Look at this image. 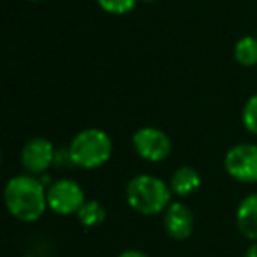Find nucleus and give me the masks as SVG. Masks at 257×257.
Masks as SVG:
<instances>
[{"instance_id":"1","label":"nucleus","mask_w":257,"mask_h":257,"mask_svg":"<svg viewBox=\"0 0 257 257\" xmlns=\"http://www.w3.org/2000/svg\"><path fill=\"white\" fill-rule=\"evenodd\" d=\"M8 213L23 224H32L48 211V187L39 176L22 173L8 180L4 187Z\"/></svg>"},{"instance_id":"2","label":"nucleus","mask_w":257,"mask_h":257,"mask_svg":"<svg viewBox=\"0 0 257 257\" xmlns=\"http://www.w3.org/2000/svg\"><path fill=\"white\" fill-rule=\"evenodd\" d=\"M125 199L131 210L143 217L162 215L173 203L169 183L155 175H136L125 187Z\"/></svg>"},{"instance_id":"3","label":"nucleus","mask_w":257,"mask_h":257,"mask_svg":"<svg viewBox=\"0 0 257 257\" xmlns=\"http://www.w3.org/2000/svg\"><path fill=\"white\" fill-rule=\"evenodd\" d=\"M69 155L74 168L92 171L102 168L113 157V140L99 127L83 128L69 143Z\"/></svg>"},{"instance_id":"4","label":"nucleus","mask_w":257,"mask_h":257,"mask_svg":"<svg viewBox=\"0 0 257 257\" xmlns=\"http://www.w3.org/2000/svg\"><path fill=\"white\" fill-rule=\"evenodd\" d=\"M133 148L141 161L159 164L171 155L173 141L166 131L154 125H145L133 134Z\"/></svg>"},{"instance_id":"5","label":"nucleus","mask_w":257,"mask_h":257,"mask_svg":"<svg viewBox=\"0 0 257 257\" xmlns=\"http://www.w3.org/2000/svg\"><path fill=\"white\" fill-rule=\"evenodd\" d=\"M86 194L83 187L72 178H58L48 185V210L60 217L78 215L85 204Z\"/></svg>"},{"instance_id":"6","label":"nucleus","mask_w":257,"mask_h":257,"mask_svg":"<svg viewBox=\"0 0 257 257\" xmlns=\"http://www.w3.org/2000/svg\"><path fill=\"white\" fill-rule=\"evenodd\" d=\"M57 161V148L48 138L36 136L25 141L20 152V164L23 171L34 176H44Z\"/></svg>"},{"instance_id":"7","label":"nucleus","mask_w":257,"mask_h":257,"mask_svg":"<svg viewBox=\"0 0 257 257\" xmlns=\"http://www.w3.org/2000/svg\"><path fill=\"white\" fill-rule=\"evenodd\" d=\"M225 173L239 183H257V143H238L224 157Z\"/></svg>"},{"instance_id":"8","label":"nucleus","mask_w":257,"mask_h":257,"mask_svg":"<svg viewBox=\"0 0 257 257\" xmlns=\"http://www.w3.org/2000/svg\"><path fill=\"white\" fill-rule=\"evenodd\" d=\"M164 231L175 241H185L192 236L196 227V217L183 201H173L162 213Z\"/></svg>"},{"instance_id":"9","label":"nucleus","mask_w":257,"mask_h":257,"mask_svg":"<svg viewBox=\"0 0 257 257\" xmlns=\"http://www.w3.org/2000/svg\"><path fill=\"white\" fill-rule=\"evenodd\" d=\"M236 227L250 241H257V192H252L239 201L236 208Z\"/></svg>"},{"instance_id":"10","label":"nucleus","mask_w":257,"mask_h":257,"mask_svg":"<svg viewBox=\"0 0 257 257\" xmlns=\"http://www.w3.org/2000/svg\"><path fill=\"white\" fill-rule=\"evenodd\" d=\"M168 183L173 196L178 197V199H183V197L192 196L201 187V175L192 166H180V168H176L173 171Z\"/></svg>"},{"instance_id":"11","label":"nucleus","mask_w":257,"mask_h":257,"mask_svg":"<svg viewBox=\"0 0 257 257\" xmlns=\"http://www.w3.org/2000/svg\"><path fill=\"white\" fill-rule=\"evenodd\" d=\"M232 57L243 67L257 65V36H243L236 41Z\"/></svg>"},{"instance_id":"12","label":"nucleus","mask_w":257,"mask_h":257,"mask_svg":"<svg viewBox=\"0 0 257 257\" xmlns=\"http://www.w3.org/2000/svg\"><path fill=\"white\" fill-rule=\"evenodd\" d=\"M78 220L83 227H99V225L104 224L106 220V208L102 206V203H99L97 199H86L85 204L79 208L78 211Z\"/></svg>"},{"instance_id":"13","label":"nucleus","mask_w":257,"mask_h":257,"mask_svg":"<svg viewBox=\"0 0 257 257\" xmlns=\"http://www.w3.org/2000/svg\"><path fill=\"white\" fill-rule=\"evenodd\" d=\"M95 2L104 13H107V15L123 16V15H128V13H133L140 0H95Z\"/></svg>"},{"instance_id":"14","label":"nucleus","mask_w":257,"mask_h":257,"mask_svg":"<svg viewBox=\"0 0 257 257\" xmlns=\"http://www.w3.org/2000/svg\"><path fill=\"white\" fill-rule=\"evenodd\" d=\"M241 123L246 128V133L257 136V93L246 99L241 111Z\"/></svg>"},{"instance_id":"15","label":"nucleus","mask_w":257,"mask_h":257,"mask_svg":"<svg viewBox=\"0 0 257 257\" xmlns=\"http://www.w3.org/2000/svg\"><path fill=\"white\" fill-rule=\"evenodd\" d=\"M116 257H150L147 252H143V250H138V248H127L123 250V252H120Z\"/></svg>"},{"instance_id":"16","label":"nucleus","mask_w":257,"mask_h":257,"mask_svg":"<svg viewBox=\"0 0 257 257\" xmlns=\"http://www.w3.org/2000/svg\"><path fill=\"white\" fill-rule=\"evenodd\" d=\"M243 257H257V241H252V243H250V246L245 250Z\"/></svg>"},{"instance_id":"17","label":"nucleus","mask_w":257,"mask_h":257,"mask_svg":"<svg viewBox=\"0 0 257 257\" xmlns=\"http://www.w3.org/2000/svg\"><path fill=\"white\" fill-rule=\"evenodd\" d=\"M140 2H145V4H152V2H155V0H140Z\"/></svg>"},{"instance_id":"18","label":"nucleus","mask_w":257,"mask_h":257,"mask_svg":"<svg viewBox=\"0 0 257 257\" xmlns=\"http://www.w3.org/2000/svg\"><path fill=\"white\" fill-rule=\"evenodd\" d=\"M29 2H43V0H29Z\"/></svg>"},{"instance_id":"19","label":"nucleus","mask_w":257,"mask_h":257,"mask_svg":"<svg viewBox=\"0 0 257 257\" xmlns=\"http://www.w3.org/2000/svg\"><path fill=\"white\" fill-rule=\"evenodd\" d=\"M255 36H257V32H255Z\"/></svg>"}]
</instances>
